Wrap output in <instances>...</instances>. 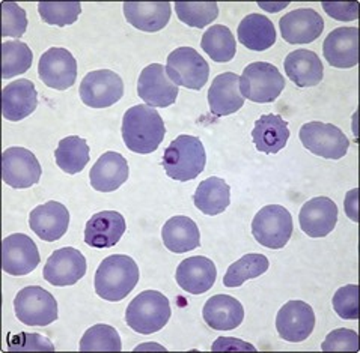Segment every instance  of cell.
<instances>
[{
	"label": "cell",
	"mask_w": 360,
	"mask_h": 353,
	"mask_svg": "<svg viewBox=\"0 0 360 353\" xmlns=\"http://www.w3.org/2000/svg\"><path fill=\"white\" fill-rule=\"evenodd\" d=\"M166 134L162 116L150 105H133L124 114L122 138L134 154L148 155L157 151Z\"/></svg>",
	"instance_id": "1"
},
{
	"label": "cell",
	"mask_w": 360,
	"mask_h": 353,
	"mask_svg": "<svg viewBox=\"0 0 360 353\" xmlns=\"http://www.w3.org/2000/svg\"><path fill=\"white\" fill-rule=\"evenodd\" d=\"M139 281L137 263L125 254L105 258L95 272V292L109 302H120L129 296Z\"/></svg>",
	"instance_id": "2"
},
{
	"label": "cell",
	"mask_w": 360,
	"mask_h": 353,
	"mask_svg": "<svg viewBox=\"0 0 360 353\" xmlns=\"http://www.w3.org/2000/svg\"><path fill=\"white\" fill-rule=\"evenodd\" d=\"M205 147L199 137L183 134L165 149L162 166L166 175L178 182H188L204 172Z\"/></svg>",
	"instance_id": "3"
},
{
	"label": "cell",
	"mask_w": 360,
	"mask_h": 353,
	"mask_svg": "<svg viewBox=\"0 0 360 353\" xmlns=\"http://www.w3.org/2000/svg\"><path fill=\"white\" fill-rule=\"evenodd\" d=\"M172 309L169 299L157 291H145L127 307L125 322L137 334L150 335L166 326Z\"/></svg>",
	"instance_id": "4"
},
{
	"label": "cell",
	"mask_w": 360,
	"mask_h": 353,
	"mask_svg": "<svg viewBox=\"0 0 360 353\" xmlns=\"http://www.w3.org/2000/svg\"><path fill=\"white\" fill-rule=\"evenodd\" d=\"M283 89V76L269 62L250 63L240 77V92L243 98L252 102L266 104L276 101Z\"/></svg>",
	"instance_id": "5"
},
{
	"label": "cell",
	"mask_w": 360,
	"mask_h": 353,
	"mask_svg": "<svg viewBox=\"0 0 360 353\" xmlns=\"http://www.w3.org/2000/svg\"><path fill=\"white\" fill-rule=\"evenodd\" d=\"M292 217L281 205L264 206L252 221V234L262 247L281 250L288 244L292 234Z\"/></svg>",
	"instance_id": "6"
},
{
	"label": "cell",
	"mask_w": 360,
	"mask_h": 353,
	"mask_svg": "<svg viewBox=\"0 0 360 353\" xmlns=\"http://www.w3.org/2000/svg\"><path fill=\"white\" fill-rule=\"evenodd\" d=\"M15 316L27 326H47L58 320V302L39 286L25 287L14 299Z\"/></svg>",
	"instance_id": "7"
},
{
	"label": "cell",
	"mask_w": 360,
	"mask_h": 353,
	"mask_svg": "<svg viewBox=\"0 0 360 353\" xmlns=\"http://www.w3.org/2000/svg\"><path fill=\"white\" fill-rule=\"evenodd\" d=\"M166 74L176 86L200 91L210 77L205 59L192 47H179L167 58Z\"/></svg>",
	"instance_id": "8"
},
{
	"label": "cell",
	"mask_w": 360,
	"mask_h": 353,
	"mask_svg": "<svg viewBox=\"0 0 360 353\" xmlns=\"http://www.w3.org/2000/svg\"><path fill=\"white\" fill-rule=\"evenodd\" d=\"M299 137L309 152L326 159H341L350 147V140L333 124L308 122L302 126Z\"/></svg>",
	"instance_id": "9"
},
{
	"label": "cell",
	"mask_w": 360,
	"mask_h": 353,
	"mask_svg": "<svg viewBox=\"0 0 360 353\" xmlns=\"http://www.w3.org/2000/svg\"><path fill=\"white\" fill-rule=\"evenodd\" d=\"M80 98L91 109H108L124 95V81L110 69H97L84 76L80 83Z\"/></svg>",
	"instance_id": "10"
},
{
	"label": "cell",
	"mask_w": 360,
	"mask_h": 353,
	"mask_svg": "<svg viewBox=\"0 0 360 353\" xmlns=\"http://www.w3.org/2000/svg\"><path fill=\"white\" fill-rule=\"evenodd\" d=\"M41 164L37 156L25 147H9L2 155V176L6 185L26 189L39 182Z\"/></svg>",
	"instance_id": "11"
},
{
	"label": "cell",
	"mask_w": 360,
	"mask_h": 353,
	"mask_svg": "<svg viewBox=\"0 0 360 353\" xmlns=\"http://www.w3.org/2000/svg\"><path fill=\"white\" fill-rule=\"evenodd\" d=\"M137 93H139V98L153 109L154 107L166 109L176 101L179 89L169 79L166 67L162 63H151L141 72L137 80Z\"/></svg>",
	"instance_id": "12"
},
{
	"label": "cell",
	"mask_w": 360,
	"mask_h": 353,
	"mask_svg": "<svg viewBox=\"0 0 360 353\" xmlns=\"http://www.w3.org/2000/svg\"><path fill=\"white\" fill-rule=\"evenodd\" d=\"M39 79L56 91L70 89L77 79V62L67 48H49L39 59Z\"/></svg>",
	"instance_id": "13"
},
{
	"label": "cell",
	"mask_w": 360,
	"mask_h": 353,
	"mask_svg": "<svg viewBox=\"0 0 360 353\" xmlns=\"http://www.w3.org/2000/svg\"><path fill=\"white\" fill-rule=\"evenodd\" d=\"M84 255L72 247H63L53 253L44 266V280L55 287L74 286L86 274Z\"/></svg>",
	"instance_id": "14"
},
{
	"label": "cell",
	"mask_w": 360,
	"mask_h": 353,
	"mask_svg": "<svg viewBox=\"0 0 360 353\" xmlns=\"http://www.w3.org/2000/svg\"><path fill=\"white\" fill-rule=\"evenodd\" d=\"M41 255L37 244L27 234L14 233L2 242V267L14 277H23L37 269Z\"/></svg>",
	"instance_id": "15"
},
{
	"label": "cell",
	"mask_w": 360,
	"mask_h": 353,
	"mask_svg": "<svg viewBox=\"0 0 360 353\" xmlns=\"http://www.w3.org/2000/svg\"><path fill=\"white\" fill-rule=\"evenodd\" d=\"M315 328V314L309 304L290 301L276 316V329L282 340L290 343H302L308 340Z\"/></svg>",
	"instance_id": "16"
},
{
	"label": "cell",
	"mask_w": 360,
	"mask_h": 353,
	"mask_svg": "<svg viewBox=\"0 0 360 353\" xmlns=\"http://www.w3.org/2000/svg\"><path fill=\"white\" fill-rule=\"evenodd\" d=\"M279 29L283 41H287L288 44H311L321 36L324 20L311 8L294 9L281 18Z\"/></svg>",
	"instance_id": "17"
},
{
	"label": "cell",
	"mask_w": 360,
	"mask_h": 353,
	"mask_svg": "<svg viewBox=\"0 0 360 353\" xmlns=\"http://www.w3.org/2000/svg\"><path fill=\"white\" fill-rule=\"evenodd\" d=\"M338 206L329 197H314L306 201L299 215L300 229L309 238H324L338 224Z\"/></svg>",
	"instance_id": "18"
},
{
	"label": "cell",
	"mask_w": 360,
	"mask_h": 353,
	"mask_svg": "<svg viewBox=\"0 0 360 353\" xmlns=\"http://www.w3.org/2000/svg\"><path fill=\"white\" fill-rule=\"evenodd\" d=\"M29 226L42 241L55 242L68 230L70 212L59 201H47L30 212Z\"/></svg>",
	"instance_id": "19"
},
{
	"label": "cell",
	"mask_w": 360,
	"mask_h": 353,
	"mask_svg": "<svg viewBox=\"0 0 360 353\" xmlns=\"http://www.w3.org/2000/svg\"><path fill=\"white\" fill-rule=\"evenodd\" d=\"M127 229L124 217L116 211L95 213L84 227V242L89 247L104 250L112 248L121 241Z\"/></svg>",
	"instance_id": "20"
},
{
	"label": "cell",
	"mask_w": 360,
	"mask_h": 353,
	"mask_svg": "<svg viewBox=\"0 0 360 353\" xmlns=\"http://www.w3.org/2000/svg\"><path fill=\"white\" fill-rule=\"evenodd\" d=\"M323 53L333 68L347 69L359 63V29L338 27L327 35Z\"/></svg>",
	"instance_id": "21"
},
{
	"label": "cell",
	"mask_w": 360,
	"mask_h": 353,
	"mask_svg": "<svg viewBox=\"0 0 360 353\" xmlns=\"http://www.w3.org/2000/svg\"><path fill=\"white\" fill-rule=\"evenodd\" d=\"M217 269L214 262L204 255H193L183 260L176 267L178 286L192 295H202L208 292L216 283Z\"/></svg>",
	"instance_id": "22"
},
{
	"label": "cell",
	"mask_w": 360,
	"mask_h": 353,
	"mask_svg": "<svg viewBox=\"0 0 360 353\" xmlns=\"http://www.w3.org/2000/svg\"><path fill=\"white\" fill-rule=\"evenodd\" d=\"M208 104L211 113L217 117L237 113L245 105V98L240 92L238 74H219L208 91Z\"/></svg>",
	"instance_id": "23"
},
{
	"label": "cell",
	"mask_w": 360,
	"mask_h": 353,
	"mask_svg": "<svg viewBox=\"0 0 360 353\" xmlns=\"http://www.w3.org/2000/svg\"><path fill=\"white\" fill-rule=\"evenodd\" d=\"M38 93L34 83L26 79L9 83L2 92V112L6 121L18 122L37 110Z\"/></svg>",
	"instance_id": "24"
},
{
	"label": "cell",
	"mask_w": 360,
	"mask_h": 353,
	"mask_svg": "<svg viewBox=\"0 0 360 353\" xmlns=\"http://www.w3.org/2000/svg\"><path fill=\"white\" fill-rule=\"evenodd\" d=\"M129 173L130 170L127 159L118 152L109 151L103 154L91 168V185L100 192H112L125 184Z\"/></svg>",
	"instance_id": "25"
},
{
	"label": "cell",
	"mask_w": 360,
	"mask_h": 353,
	"mask_svg": "<svg viewBox=\"0 0 360 353\" xmlns=\"http://www.w3.org/2000/svg\"><path fill=\"white\" fill-rule=\"evenodd\" d=\"M283 68L290 80L299 88H312L320 84L324 77L323 62L311 50H295L285 58Z\"/></svg>",
	"instance_id": "26"
},
{
	"label": "cell",
	"mask_w": 360,
	"mask_h": 353,
	"mask_svg": "<svg viewBox=\"0 0 360 353\" xmlns=\"http://www.w3.org/2000/svg\"><path fill=\"white\" fill-rule=\"evenodd\" d=\"M205 324L216 331H232L245 320V308L229 295H214L205 302L202 309Z\"/></svg>",
	"instance_id": "27"
},
{
	"label": "cell",
	"mask_w": 360,
	"mask_h": 353,
	"mask_svg": "<svg viewBox=\"0 0 360 353\" xmlns=\"http://www.w3.org/2000/svg\"><path fill=\"white\" fill-rule=\"evenodd\" d=\"M124 15L136 29L158 32L171 21L172 6L169 2H125Z\"/></svg>",
	"instance_id": "28"
},
{
	"label": "cell",
	"mask_w": 360,
	"mask_h": 353,
	"mask_svg": "<svg viewBox=\"0 0 360 353\" xmlns=\"http://www.w3.org/2000/svg\"><path fill=\"white\" fill-rule=\"evenodd\" d=\"M252 138L259 152L278 154L288 143V122L279 114H262L253 126Z\"/></svg>",
	"instance_id": "29"
},
{
	"label": "cell",
	"mask_w": 360,
	"mask_h": 353,
	"mask_svg": "<svg viewBox=\"0 0 360 353\" xmlns=\"http://www.w3.org/2000/svg\"><path fill=\"white\" fill-rule=\"evenodd\" d=\"M162 238L165 247L175 254L188 253L200 245V233L196 222L184 215L172 217L166 221Z\"/></svg>",
	"instance_id": "30"
},
{
	"label": "cell",
	"mask_w": 360,
	"mask_h": 353,
	"mask_svg": "<svg viewBox=\"0 0 360 353\" xmlns=\"http://www.w3.org/2000/svg\"><path fill=\"white\" fill-rule=\"evenodd\" d=\"M243 46L253 51H266L276 42V29L262 14H249L241 20L237 29Z\"/></svg>",
	"instance_id": "31"
},
{
	"label": "cell",
	"mask_w": 360,
	"mask_h": 353,
	"mask_svg": "<svg viewBox=\"0 0 360 353\" xmlns=\"http://www.w3.org/2000/svg\"><path fill=\"white\" fill-rule=\"evenodd\" d=\"M193 201L195 206L205 215H219L229 208L231 188L221 178H208L198 185Z\"/></svg>",
	"instance_id": "32"
},
{
	"label": "cell",
	"mask_w": 360,
	"mask_h": 353,
	"mask_svg": "<svg viewBox=\"0 0 360 353\" xmlns=\"http://www.w3.org/2000/svg\"><path fill=\"white\" fill-rule=\"evenodd\" d=\"M89 146L86 140L77 135L62 138L55 152L58 167L68 175H77L83 172L89 163Z\"/></svg>",
	"instance_id": "33"
},
{
	"label": "cell",
	"mask_w": 360,
	"mask_h": 353,
	"mask_svg": "<svg viewBox=\"0 0 360 353\" xmlns=\"http://www.w3.org/2000/svg\"><path fill=\"white\" fill-rule=\"evenodd\" d=\"M200 47L214 62L225 63L234 59L237 42L229 27L224 25L211 26L200 39Z\"/></svg>",
	"instance_id": "34"
},
{
	"label": "cell",
	"mask_w": 360,
	"mask_h": 353,
	"mask_svg": "<svg viewBox=\"0 0 360 353\" xmlns=\"http://www.w3.org/2000/svg\"><path fill=\"white\" fill-rule=\"evenodd\" d=\"M270 266L269 259L262 254H246L237 262L232 263L224 277L225 287H240L245 281L258 278L266 274Z\"/></svg>",
	"instance_id": "35"
},
{
	"label": "cell",
	"mask_w": 360,
	"mask_h": 353,
	"mask_svg": "<svg viewBox=\"0 0 360 353\" xmlns=\"http://www.w3.org/2000/svg\"><path fill=\"white\" fill-rule=\"evenodd\" d=\"M34 53L21 41H8L2 44V77L13 79L30 69Z\"/></svg>",
	"instance_id": "36"
},
{
	"label": "cell",
	"mask_w": 360,
	"mask_h": 353,
	"mask_svg": "<svg viewBox=\"0 0 360 353\" xmlns=\"http://www.w3.org/2000/svg\"><path fill=\"white\" fill-rule=\"evenodd\" d=\"M80 352H121L122 343L118 331L109 325L91 326L80 340Z\"/></svg>",
	"instance_id": "37"
},
{
	"label": "cell",
	"mask_w": 360,
	"mask_h": 353,
	"mask_svg": "<svg viewBox=\"0 0 360 353\" xmlns=\"http://www.w3.org/2000/svg\"><path fill=\"white\" fill-rule=\"evenodd\" d=\"M175 13L184 25L204 29L219 17V6L216 2H176Z\"/></svg>",
	"instance_id": "38"
},
{
	"label": "cell",
	"mask_w": 360,
	"mask_h": 353,
	"mask_svg": "<svg viewBox=\"0 0 360 353\" xmlns=\"http://www.w3.org/2000/svg\"><path fill=\"white\" fill-rule=\"evenodd\" d=\"M38 13L44 23L63 27L76 23L82 5L79 2H39Z\"/></svg>",
	"instance_id": "39"
},
{
	"label": "cell",
	"mask_w": 360,
	"mask_h": 353,
	"mask_svg": "<svg viewBox=\"0 0 360 353\" xmlns=\"http://www.w3.org/2000/svg\"><path fill=\"white\" fill-rule=\"evenodd\" d=\"M2 36L21 38L27 29L26 11L14 2H2Z\"/></svg>",
	"instance_id": "40"
},
{
	"label": "cell",
	"mask_w": 360,
	"mask_h": 353,
	"mask_svg": "<svg viewBox=\"0 0 360 353\" xmlns=\"http://www.w3.org/2000/svg\"><path fill=\"white\" fill-rule=\"evenodd\" d=\"M333 308L344 320L359 319V286L348 284L338 288L333 296Z\"/></svg>",
	"instance_id": "41"
},
{
	"label": "cell",
	"mask_w": 360,
	"mask_h": 353,
	"mask_svg": "<svg viewBox=\"0 0 360 353\" xmlns=\"http://www.w3.org/2000/svg\"><path fill=\"white\" fill-rule=\"evenodd\" d=\"M323 352H357L359 350V335L356 331L340 328L335 329L326 337L321 345Z\"/></svg>",
	"instance_id": "42"
},
{
	"label": "cell",
	"mask_w": 360,
	"mask_h": 353,
	"mask_svg": "<svg viewBox=\"0 0 360 353\" xmlns=\"http://www.w3.org/2000/svg\"><path fill=\"white\" fill-rule=\"evenodd\" d=\"M9 350H55V346L51 345V341L41 337L38 334H27L21 333L13 340Z\"/></svg>",
	"instance_id": "43"
},
{
	"label": "cell",
	"mask_w": 360,
	"mask_h": 353,
	"mask_svg": "<svg viewBox=\"0 0 360 353\" xmlns=\"http://www.w3.org/2000/svg\"><path fill=\"white\" fill-rule=\"evenodd\" d=\"M321 6L332 18L338 21H353L359 15V4L357 2H323Z\"/></svg>",
	"instance_id": "44"
},
{
	"label": "cell",
	"mask_w": 360,
	"mask_h": 353,
	"mask_svg": "<svg viewBox=\"0 0 360 353\" xmlns=\"http://www.w3.org/2000/svg\"><path fill=\"white\" fill-rule=\"evenodd\" d=\"M211 350L213 352H226V350H250V352L253 350L255 352L257 349L249 343H245V341H241V340L221 337L214 341V345H213V347H211Z\"/></svg>",
	"instance_id": "45"
},
{
	"label": "cell",
	"mask_w": 360,
	"mask_h": 353,
	"mask_svg": "<svg viewBox=\"0 0 360 353\" xmlns=\"http://www.w3.org/2000/svg\"><path fill=\"white\" fill-rule=\"evenodd\" d=\"M345 213H347V217L353 221L359 220V217H357V188L352 189L350 192H347Z\"/></svg>",
	"instance_id": "46"
}]
</instances>
